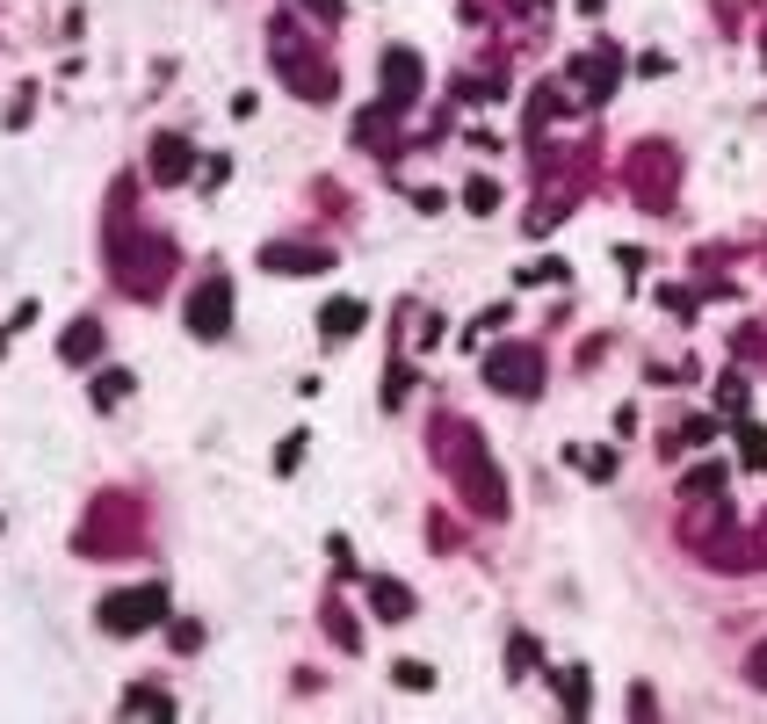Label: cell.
<instances>
[{
  "instance_id": "6da1fadb",
  "label": "cell",
  "mask_w": 767,
  "mask_h": 724,
  "mask_svg": "<svg viewBox=\"0 0 767 724\" xmlns=\"http://www.w3.org/2000/svg\"><path fill=\"white\" fill-rule=\"evenodd\" d=\"M167 609L160 587H131V594H109L102 601V630H116V638H138V630H152V616Z\"/></svg>"
},
{
  "instance_id": "7a4b0ae2",
  "label": "cell",
  "mask_w": 767,
  "mask_h": 724,
  "mask_svg": "<svg viewBox=\"0 0 767 724\" xmlns=\"http://www.w3.org/2000/svg\"><path fill=\"white\" fill-rule=\"evenodd\" d=\"M485 377H493V391H507V399H536L543 355H536V348H500L493 362H485Z\"/></svg>"
},
{
  "instance_id": "3957f363",
  "label": "cell",
  "mask_w": 767,
  "mask_h": 724,
  "mask_svg": "<svg viewBox=\"0 0 767 724\" xmlns=\"http://www.w3.org/2000/svg\"><path fill=\"white\" fill-rule=\"evenodd\" d=\"M189 326H196V341H218L225 326H232V276L196 283V297H189Z\"/></svg>"
},
{
  "instance_id": "277c9868",
  "label": "cell",
  "mask_w": 767,
  "mask_h": 724,
  "mask_svg": "<svg viewBox=\"0 0 767 724\" xmlns=\"http://www.w3.org/2000/svg\"><path fill=\"white\" fill-rule=\"evenodd\" d=\"M362 319H370V305H362V297H333V305L319 312V334H326V348L355 341V334H362Z\"/></svg>"
},
{
  "instance_id": "5b68a950",
  "label": "cell",
  "mask_w": 767,
  "mask_h": 724,
  "mask_svg": "<svg viewBox=\"0 0 767 724\" xmlns=\"http://www.w3.org/2000/svg\"><path fill=\"white\" fill-rule=\"evenodd\" d=\"M413 95H420V58H413V51H391V58H384V102L406 109Z\"/></svg>"
},
{
  "instance_id": "8992f818",
  "label": "cell",
  "mask_w": 767,
  "mask_h": 724,
  "mask_svg": "<svg viewBox=\"0 0 767 724\" xmlns=\"http://www.w3.org/2000/svg\"><path fill=\"white\" fill-rule=\"evenodd\" d=\"M268 268L275 276H319V268H333L326 247H268Z\"/></svg>"
},
{
  "instance_id": "52a82bcc",
  "label": "cell",
  "mask_w": 767,
  "mask_h": 724,
  "mask_svg": "<svg viewBox=\"0 0 767 724\" xmlns=\"http://www.w3.org/2000/svg\"><path fill=\"white\" fill-rule=\"evenodd\" d=\"M189 153H196L189 138H160V145H152V174H160V181H189V174H196Z\"/></svg>"
},
{
  "instance_id": "ba28073f",
  "label": "cell",
  "mask_w": 767,
  "mask_h": 724,
  "mask_svg": "<svg viewBox=\"0 0 767 724\" xmlns=\"http://www.w3.org/2000/svg\"><path fill=\"white\" fill-rule=\"evenodd\" d=\"M370 601H377L384 623H406V616H413V594L398 587V580H370Z\"/></svg>"
},
{
  "instance_id": "9c48e42d",
  "label": "cell",
  "mask_w": 767,
  "mask_h": 724,
  "mask_svg": "<svg viewBox=\"0 0 767 724\" xmlns=\"http://www.w3.org/2000/svg\"><path fill=\"white\" fill-rule=\"evenodd\" d=\"M95 348H102V326H95V319H80L73 334H66V362H87Z\"/></svg>"
},
{
  "instance_id": "30bf717a",
  "label": "cell",
  "mask_w": 767,
  "mask_h": 724,
  "mask_svg": "<svg viewBox=\"0 0 767 724\" xmlns=\"http://www.w3.org/2000/svg\"><path fill=\"white\" fill-rule=\"evenodd\" d=\"M124 710H145V717H174V696H160V688H131Z\"/></svg>"
},
{
  "instance_id": "8fae6325",
  "label": "cell",
  "mask_w": 767,
  "mask_h": 724,
  "mask_svg": "<svg viewBox=\"0 0 767 724\" xmlns=\"http://www.w3.org/2000/svg\"><path fill=\"white\" fill-rule=\"evenodd\" d=\"M739 457H746L753 471H767V428H739Z\"/></svg>"
},
{
  "instance_id": "7c38bea8",
  "label": "cell",
  "mask_w": 767,
  "mask_h": 724,
  "mask_svg": "<svg viewBox=\"0 0 767 724\" xmlns=\"http://www.w3.org/2000/svg\"><path fill=\"white\" fill-rule=\"evenodd\" d=\"M124 391H131V377H124V370H102V377H95V406H116Z\"/></svg>"
},
{
  "instance_id": "4fadbf2b",
  "label": "cell",
  "mask_w": 767,
  "mask_h": 724,
  "mask_svg": "<svg viewBox=\"0 0 767 724\" xmlns=\"http://www.w3.org/2000/svg\"><path fill=\"white\" fill-rule=\"evenodd\" d=\"M391 681H398V688H435V674H427L420 659H398V667H391Z\"/></svg>"
},
{
  "instance_id": "5bb4252c",
  "label": "cell",
  "mask_w": 767,
  "mask_h": 724,
  "mask_svg": "<svg viewBox=\"0 0 767 724\" xmlns=\"http://www.w3.org/2000/svg\"><path fill=\"white\" fill-rule=\"evenodd\" d=\"M558 696H565V710H587V674H565Z\"/></svg>"
},
{
  "instance_id": "9a60e30c",
  "label": "cell",
  "mask_w": 767,
  "mask_h": 724,
  "mask_svg": "<svg viewBox=\"0 0 767 724\" xmlns=\"http://www.w3.org/2000/svg\"><path fill=\"white\" fill-rule=\"evenodd\" d=\"M507 667H514V674L536 667V638H514V645H507Z\"/></svg>"
},
{
  "instance_id": "2e32d148",
  "label": "cell",
  "mask_w": 767,
  "mask_h": 724,
  "mask_svg": "<svg viewBox=\"0 0 767 724\" xmlns=\"http://www.w3.org/2000/svg\"><path fill=\"white\" fill-rule=\"evenodd\" d=\"M464 203H471V210H493V203H500V189H493V181H471Z\"/></svg>"
},
{
  "instance_id": "e0dca14e",
  "label": "cell",
  "mask_w": 767,
  "mask_h": 724,
  "mask_svg": "<svg viewBox=\"0 0 767 724\" xmlns=\"http://www.w3.org/2000/svg\"><path fill=\"white\" fill-rule=\"evenodd\" d=\"M297 464H304V435H290L283 449H275V471H297Z\"/></svg>"
},
{
  "instance_id": "ac0fdd59",
  "label": "cell",
  "mask_w": 767,
  "mask_h": 724,
  "mask_svg": "<svg viewBox=\"0 0 767 724\" xmlns=\"http://www.w3.org/2000/svg\"><path fill=\"white\" fill-rule=\"evenodd\" d=\"M753 681H760V688H767V645H760V652H753Z\"/></svg>"
},
{
  "instance_id": "d6986e66",
  "label": "cell",
  "mask_w": 767,
  "mask_h": 724,
  "mask_svg": "<svg viewBox=\"0 0 767 724\" xmlns=\"http://www.w3.org/2000/svg\"><path fill=\"white\" fill-rule=\"evenodd\" d=\"M304 8H312V15H341V0H304Z\"/></svg>"
}]
</instances>
